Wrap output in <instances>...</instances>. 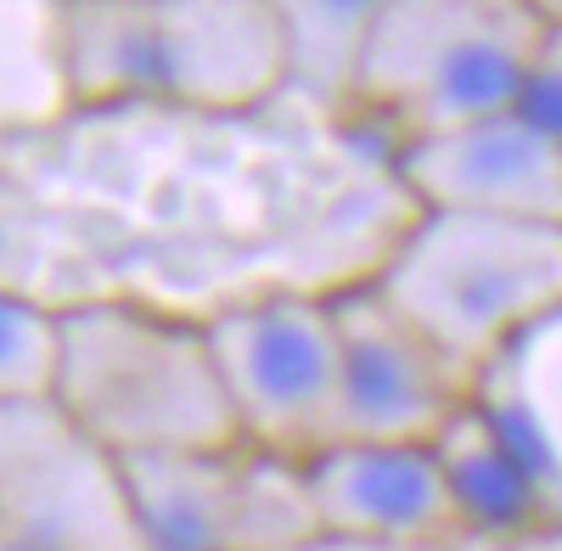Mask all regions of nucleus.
Returning a JSON list of instances; mask_svg holds the SVG:
<instances>
[{"instance_id":"9b49d317","label":"nucleus","mask_w":562,"mask_h":551,"mask_svg":"<svg viewBox=\"0 0 562 551\" xmlns=\"http://www.w3.org/2000/svg\"><path fill=\"white\" fill-rule=\"evenodd\" d=\"M473 400L518 450L551 524H562V310L490 366Z\"/></svg>"},{"instance_id":"0eeeda50","label":"nucleus","mask_w":562,"mask_h":551,"mask_svg":"<svg viewBox=\"0 0 562 551\" xmlns=\"http://www.w3.org/2000/svg\"><path fill=\"white\" fill-rule=\"evenodd\" d=\"M0 529L52 551H147L124 468L57 400L0 405Z\"/></svg>"},{"instance_id":"f03ea898","label":"nucleus","mask_w":562,"mask_h":551,"mask_svg":"<svg viewBox=\"0 0 562 551\" xmlns=\"http://www.w3.org/2000/svg\"><path fill=\"white\" fill-rule=\"evenodd\" d=\"M52 400L113 462L243 445L209 333L130 299L63 304Z\"/></svg>"},{"instance_id":"f257e3e1","label":"nucleus","mask_w":562,"mask_h":551,"mask_svg":"<svg viewBox=\"0 0 562 551\" xmlns=\"http://www.w3.org/2000/svg\"><path fill=\"white\" fill-rule=\"evenodd\" d=\"M74 108H259L288 85V18L270 0H63Z\"/></svg>"},{"instance_id":"f8f14e48","label":"nucleus","mask_w":562,"mask_h":551,"mask_svg":"<svg viewBox=\"0 0 562 551\" xmlns=\"http://www.w3.org/2000/svg\"><path fill=\"white\" fill-rule=\"evenodd\" d=\"M434 462L456 501L461 529H535L551 524L546 501L518 462V450L501 439V428L479 411V400L434 439Z\"/></svg>"},{"instance_id":"f3484780","label":"nucleus","mask_w":562,"mask_h":551,"mask_svg":"<svg viewBox=\"0 0 562 551\" xmlns=\"http://www.w3.org/2000/svg\"><path fill=\"white\" fill-rule=\"evenodd\" d=\"M0 551H52V546H29V540H18V535L0 529Z\"/></svg>"},{"instance_id":"423d86ee","label":"nucleus","mask_w":562,"mask_h":551,"mask_svg":"<svg viewBox=\"0 0 562 551\" xmlns=\"http://www.w3.org/2000/svg\"><path fill=\"white\" fill-rule=\"evenodd\" d=\"M119 468L147 551H304L326 535L310 473L248 445Z\"/></svg>"},{"instance_id":"7ed1b4c3","label":"nucleus","mask_w":562,"mask_h":551,"mask_svg":"<svg viewBox=\"0 0 562 551\" xmlns=\"http://www.w3.org/2000/svg\"><path fill=\"white\" fill-rule=\"evenodd\" d=\"M546 7L524 0H371L355 113L383 119L394 147L524 108Z\"/></svg>"},{"instance_id":"20e7f679","label":"nucleus","mask_w":562,"mask_h":551,"mask_svg":"<svg viewBox=\"0 0 562 551\" xmlns=\"http://www.w3.org/2000/svg\"><path fill=\"white\" fill-rule=\"evenodd\" d=\"M371 282L479 383L562 310V225L416 214Z\"/></svg>"},{"instance_id":"dca6fc26","label":"nucleus","mask_w":562,"mask_h":551,"mask_svg":"<svg viewBox=\"0 0 562 551\" xmlns=\"http://www.w3.org/2000/svg\"><path fill=\"white\" fill-rule=\"evenodd\" d=\"M524 113L562 142V7H546V40L524 85Z\"/></svg>"},{"instance_id":"ddd939ff","label":"nucleus","mask_w":562,"mask_h":551,"mask_svg":"<svg viewBox=\"0 0 562 551\" xmlns=\"http://www.w3.org/2000/svg\"><path fill=\"white\" fill-rule=\"evenodd\" d=\"M74 108L63 68V7L0 0V130H34Z\"/></svg>"},{"instance_id":"1a4fd4ad","label":"nucleus","mask_w":562,"mask_h":551,"mask_svg":"<svg viewBox=\"0 0 562 551\" xmlns=\"http://www.w3.org/2000/svg\"><path fill=\"white\" fill-rule=\"evenodd\" d=\"M394 169L422 214L562 225V142L524 108L405 142Z\"/></svg>"},{"instance_id":"4468645a","label":"nucleus","mask_w":562,"mask_h":551,"mask_svg":"<svg viewBox=\"0 0 562 551\" xmlns=\"http://www.w3.org/2000/svg\"><path fill=\"white\" fill-rule=\"evenodd\" d=\"M281 18H288V85L333 108H355L371 7H281Z\"/></svg>"},{"instance_id":"39448f33","label":"nucleus","mask_w":562,"mask_h":551,"mask_svg":"<svg viewBox=\"0 0 562 551\" xmlns=\"http://www.w3.org/2000/svg\"><path fill=\"white\" fill-rule=\"evenodd\" d=\"M203 333L248 450L304 468L338 445L344 355L326 293H265L220 310Z\"/></svg>"},{"instance_id":"6e6552de","label":"nucleus","mask_w":562,"mask_h":551,"mask_svg":"<svg viewBox=\"0 0 562 551\" xmlns=\"http://www.w3.org/2000/svg\"><path fill=\"white\" fill-rule=\"evenodd\" d=\"M326 299L344 355L338 445H434L473 405L479 383L416 321H405L378 282Z\"/></svg>"},{"instance_id":"2eb2a0df","label":"nucleus","mask_w":562,"mask_h":551,"mask_svg":"<svg viewBox=\"0 0 562 551\" xmlns=\"http://www.w3.org/2000/svg\"><path fill=\"white\" fill-rule=\"evenodd\" d=\"M57 355H63V310H45L0 288V405L52 400Z\"/></svg>"},{"instance_id":"9d476101","label":"nucleus","mask_w":562,"mask_h":551,"mask_svg":"<svg viewBox=\"0 0 562 551\" xmlns=\"http://www.w3.org/2000/svg\"><path fill=\"white\" fill-rule=\"evenodd\" d=\"M321 529L338 540H439L456 535V501L434 445H333L304 462Z\"/></svg>"}]
</instances>
